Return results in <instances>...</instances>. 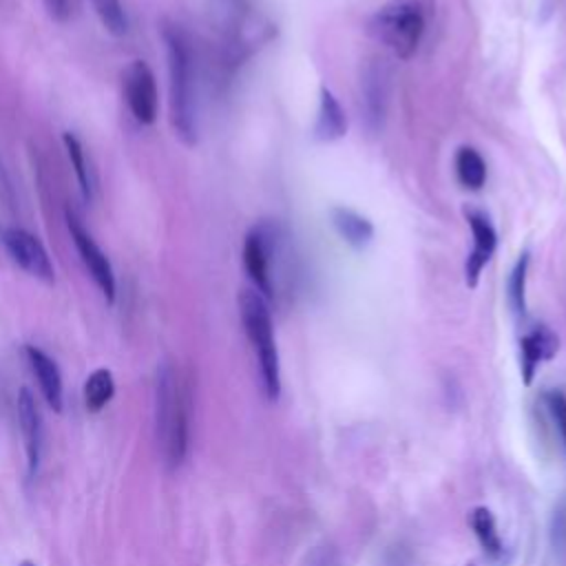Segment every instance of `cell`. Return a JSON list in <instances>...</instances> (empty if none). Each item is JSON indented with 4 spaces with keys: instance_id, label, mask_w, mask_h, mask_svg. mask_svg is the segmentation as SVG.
I'll list each match as a JSON object with an SVG mask.
<instances>
[{
    "instance_id": "obj_2",
    "label": "cell",
    "mask_w": 566,
    "mask_h": 566,
    "mask_svg": "<svg viewBox=\"0 0 566 566\" xmlns=\"http://www.w3.org/2000/svg\"><path fill=\"white\" fill-rule=\"evenodd\" d=\"M239 316L256 358L261 387L268 400L274 402L281 394V363H279V349H276L268 298L261 296L256 290H241Z\"/></svg>"
},
{
    "instance_id": "obj_6",
    "label": "cell",
    "mask_w": 566,
    "mask_h": 566,
    "mask_svg": "<svg viewBox=\"0 0 566 566\" xmlns=\"http://www.w3.org/2000/svg\"><path fill=\"white\" fill-rule=\"evenodd\" d=\"M66 228H69L71 241H73L84 268L88 270L91 279L104 294L106 303H113L115 301V274H113V265H111L108 256L104 254V250L95 243L91 232L82 226V221L71 210H66Z\"/></svg>"
},
{
    "instance_id": "obj_16",
    "label": "cell",
    "mask_w": 566,
    "mask_h": 566,
    "mask_svg": "<svg viewBox=\"0 0 566 566\" xmlns=\"http://www.w3.org/2000/svg\"><path fill=\"white\" fill-rule=\"evenodd\" d=\"M82 396H84V407L91 413H99L115 396V380L111 369L99 367L95 371L88 374V378L84 380L82 387Z\"/></svg>"
},
{
    "instance_id": "obj_8",
    "label": "cell",
    "mask_w": 566,
    "mask_h": 566,
    "mask_svg": "<svg viewBox=\"0 0 566 566\" xmlns=\"http://www.w3.org/2000/svg\"><path fill=\"white\" fill-rule=\"evenodd\" d=\"M2 243L9 252V256L13 259V263H18V268H22L27 274L40 279L42 283H49V285L55 281V272H53L49 252L35 234H31L22 228H7L2 234Z\"/></svg>"
},
{
    "instance_id": "obj_14",
    "label": "cell",
    "mask_w": 566,
    "mask_h": 566,
    "mask_svg": "<svg viewBox=\"0 0 566 566\" xmlns=\"http://www.w3.org/2000/svg\"><path fill=\"white\" fill-rule=\"evenodd\" d=\"M332 223L336 228V232L343 237L345 243H349L352 248H365L371 239H374V226L367 217L358 214L352 208H343L336 206L329 212Z\"/></svg>"
},
{
    "instance_id": "obj_21",
    "label": "cell",
    "mask_w": 566,
    "mask_h": 566,
    "mask_svg": "<svg viewBox=\"0 0 566 566\" xmlns=\"http://www.w3.org/2000/svg\"><path fill=\"white\" fill-rule=\"evenodd\" d=\"M542 400H544V407H546L551 420L555 422L557 433H559V438L566 447V394L559 391V389H548L542 396Z\"/></svg>"
},
{
    "instance_id": "obj_23",
    "label": "cell",
    "mask_w": 566,
    "mask_h": 566,
    "mask_svg": "<svg viewBox=\"0 0 566 566\" xmlns=\"http://www.w3.org/2000/svg\"><path fill=\"white\" fill-rule=\"evenodd\" d=\"M20 566H35V564H33V562H29V559H27V562H22V564H20Z\"/></svg>"
},
{
    "instance_id": "obj_3",
    "label": "cell",
    "mask_w": 566,
    "mask_h": 566,
    "mask_svg": "<svg viewBox=\"0 0 566 566\" xmlns=\"http://www.w3.org/2000/svg\"><path fill=\"white\" fill-rule=\"evenodd\" d=\"M168 75H170V117L177 135L186 144L197 139V97H195V66L192 51L179 29H166Z\"/></svg>"
},
{
    "instance_id": "obj_10",
    "label": "cell",
    "mask_w": 566,
    "mask_h": 566,
    "mask_svg": "<svg viewBox=\"0 0 566 566\" xmlns=\"http://www.w3.org/2000/svg\"><path fill=\"white\" fill-rule=\"evenodd\" d=\"M18 422L24 440V455H27V478H35L42 458V416L31 389L22 387L18 391Z\"/></svg>"
},
{
    "instance_id": "obj_15",
    "label": "cell",
    "mask_w": 566,
    "mask_h": 566,
    "mask_svg": "<svg viewBox=\"0 0 566 566\" xmlns=\"http://www.w3.org/2000/svg\"><path fill=\"white\" fill-rule=\"evenodd\" d=\"M469 524H471V531H473L482 553L491 562H500L502 555H504V544H502L497 522H495V515L491 513V509L475 506L469 515Z\"/></svg>"
},
{
    "instance_id": "obj_11",
    "label": "cell",
    "mask_w": 566,
    "mask_h": 566,
    "mask_svg": "<svg viewBox=\"0 0 566 566\" xmlns=\"http://www.w3.org/2000/svg\"><path fill=\"white\" fill-rule=\"evenodd\" d=\"M559 349L557 336L544 327L535 325L520 338V376L524 385H531L542 363L551 360Z\"/></svg>"
},
{
    "instance_id": "obj_20",
    "label": "cell",
    "mask_w": 566,
    "mask_h": 566,
    "mask_svg": "<svg viewBox=\"0 0 566 566\" xmlns=\"http://www.w3.org/2000/svg\"><path fill=\"white\" fill-rule=\"evenodd\" d=\"M93 7L106 31H111L113 35H124L128 31V20L119 0H93Z\"/></svg>"
},
{
    "instance_id": "obj_22",
    "label": "cell",
    "mask_w": 566,
    "mask_h": 566,
    "mask_svg": "<svg viewBox=\"0 0 566 566\" xmlns=\"http://www.w3.org/2000/svg\"><path fill=\"white\" fill-rule=\"evenodd\" d=\"M44 4H46V11H49V15H51L53 20L66 22L69 15H71V4H73V0H44Z\"/></svg>"
},
{
    "instance_id": "obj_4",
    "label": "cell",
    "mask_w": 566,
    "mask_h": 566,
    "mask_svg": "<svg viewBox=\"0 0 566 566\" xmlns=\"http://www.w3.org/2000/svg\"><path fill=\"white\" fill-rule=\"evenodd\" d=\"M427 31V11L420 0H389L369 20V33L396 57L409 60Z\"/></svg>"
},
{
    "instance_id": "obj_12",
    "label": "cell",
    "mask_w": 566,
    "mask_h": 566,
    "mask_svg": "<svg viewBox=\"0 0 566 566\" xmlns=\"http://www.w3.org/2000/svg\"><path fill=\"white\" fill-rule=\"evenodd\" d=\"M24 354L46 405L60 413L64 407V387H62V374L57 363L35 345H27Z\"/></svg>"
},
{
    "instance_id": "obj_9",
    "label": "cell",
    "mask_w": 566,
    "mask_h": 566,
    "mask_svg": "<svg viewBox=\"0 0 566 566\" xmlns=\"http://www.w3.org/2000/svg\"><path fill=\"white\" fill-rule=\"evenodd\" d=\"M467 221H469V228L473 234V248L464 263V279H467L469 287H475L482 270L486 268V263L491 261V256L497 248V232L484 212L471 210V212H467Z\"/></svg>"
},
{
    "instance_id": "obj_7",
    "label": "cell",
    "mask_w": 566,
    "mask_h": 566,
    "mask_svg": "<svg viewBox=\"0 0 566 566\" xmlns=\"http://www.w3.org/2000/svg\"><path fill=\"white\" fill-rule=\"evenodd\" d=\"M124 97L128 104L130 115L144 124L150 126L157 119L159 113V93L153 69L144 60H135L124 71Z\"/></svg>"
},
{
    "instance_id": "obj_18",
    "label": "cell",
    "mask_w": 566,
    "mask_h": 566,
    "mask_svg": "<svg viewBox=\"0 0 566 566\" xmlns=\"http://www.w3.org/2000/svg\"><path fill=\"white\" fill-rule=\"evenodd\" d=\"M62 142H64L66 155H69V159H71V166H73V170H75V177H77L82 197L88 201V199L93 197V181H91V172H88V166H86V159H84V148H82L80 139H77L73 133H64Z\"/></svg>"
},
{
    "instance_id": "obj_17",
    "label": "cell",
    "mask_w": 566,
    "mask_h": 566,
    "mask_svg": "<svg viewBox=\"0 0 566 566\" xmlns=\"http://www.w3.org/2000/svg\"><path fill=\"white\" fill-rule=\"evenodd\" d=\"M455 175L464 188L480 190L486 181V161L475 148L462 146L455 153Z\"/></svg>"
},
{
    "instance_id": "obj_1",
    "label": "cell",
    "mask_w": 566,
    "mask_h": 566,
    "mask_svg": "<svg viewBox=\"0 0 566 566\" xmlns=\"http://www.w3.org/2000/svg\"><path fill=\"white\" fill-rule=\"evenodd\" d=\"M155 427L166 464L177 469L190 447V389L179 369L168 360L157 371Z\"/></svg>"
},
{
    "instance_id": "obj_19",
    "label": "cell",
    "mask_w": 566,
    "mask_h": 566,
    "mask_svg": "<svg viewBox=\"0 0 566 566\" xmlns=\"http://www.w3.org/2000/svg\"><path fill=\"white\" fill-rule=\"evenodd\" d=\"M526 274H528V252L520 254L509 276V301L515 314L526 312Z\"/></svg>"
},
{
    "instance_id": "obj_5",
    "label": "cell",
    "mask_w": 566,
    "mask_h": 566,
    "mask_svg": "<svg viewBox=\"0 0 566 566\" xmlns=\"http://www.w3.org/2000/svg\"><path fill=\"white\" fill-rule=\"evenodd\" d=\"M283 232L272 221L256 223L243 239V268L254 283V290L268 301L274 298L283 268Z\"/></svg>"
},
{
    "instance_id": "obj_13",
    "label": "cell",
    "mask_w": 566,
    "mask_h": 566,
    "mask_svg": "<svg viewBox=\"0 0 566 566\" xmlns=\"http://www.w3.org/2000/svg\"><path fill=\"white\" fill-rule=\"evenodd\" d=\"M347 133V117L334 93L323 86L318 99V115L314 122V137L318 142H336Z\"/></svg>"
}]
</instances>
